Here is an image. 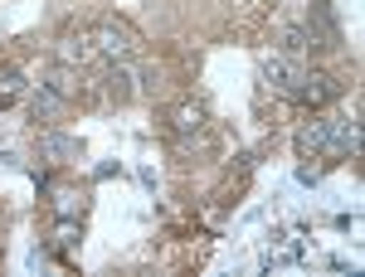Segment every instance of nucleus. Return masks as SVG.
<instances>
[{"label": "nucleus", "instance_id": "8", "mask_svg": "<svg viewBox=\"0 0 365 277\" xmlns=\"http://www.w3.org/2000/svg\"><path fill=\"white\" fill-rule=\"evenodd\" d=\"M78 244H83V219H54L49 239H44V249L54 253V258H63V263H73Z\"/></svg>", "mask_w": 365, "mask_h": 277}, {"label": "nucleus", "instance_id": "2", "mask_svg": "<svg viewBox=\"0 0 365 277\" xmlns=\"http://www.w3.org/2000/svg\"><path fill=\"white\" fill-rule=\"evenodd\" d=\"M263 88L273 93V98H282V103H292V93H297V83H302V73H307V63L297 54H263Z\"/></svg>", "mask_w": 365, "mask_h": 277}, {"label": "nucleus", "instance_id": "3", "mask_svg": "<svg viewBox=\"0 0 365 277\" xmlns=\"http://www.w3.org/2000/svg\"><path fill=\"white\" fill-rule=\"evenodd\" d=\"M302 29H307L312 49H341V15L331 0H312L302 15Z\"/></svg>", "mask_w": 365, "mask_h": 277}, {"label": "nucleus", "instance_id": "10", "mask_svg": "<svg viewBox=\"0 0 365 277\" xmlns=\"http://www.w3.org/2000/svg\"><path fill=\"white\" fill-rule=\"evenodd\" d=\"M63 112H68V98H58L49 83H34V88H29V117H34V122L54 127Z\"/></svg>", "mask_w": 365, "mask_h": 277}, {"label": "nucleus", "instance_id": "13", "mask_svg": "<svg viewBox=\"0 0 365 277\" xmlns=\"http://www.w3.org/2000/svg\"><path fill=\"white\" fill-rule=\"evenodd\" d=\"M29 93V83H25V73L10 63V68H0V108H15L20 98Z\"/></svg>", "mask_w": 365, "mask_h": 277}, {"label": "nucleus", "instance_id": "4", "mask_svg": "<svg viewBox=\"0 0 365 277\" xmlns=\"http://www.w3.org/2000/svg\"><path fill=\"white\" fill-rule=\"evenodd\" d=\"M341 93H346V83H341L336 73L307 68L302 83H297V93H292V103H297V108H327V103H336Z\"/></svg>", "mask_w": 365, "mask_h": 277}, {"label": "nucleus", "instance_id": "14", "mask_svg": "<svg viewBox=\"0 0 365 277\" xmlns=\"http://www.w3.org/2000/svg\"><path fill=\"white\" fill-rule=\"evenodd\" d=\"M307 49H312V44H307V29H302V25H282L278 29V54H297V58H302Z\"/></svg>", "mask_w": 365, "mask_h": 277}, {"label": "nucleus", "instance_id": "1", "mask_svg": "<svg viewBox=\"0 0 365 277\" xmlns=\"http://www.w3.org/2000/svg\"><path fill=\"white\" fill-rule=\"evenodd\" d=\"M88 39L98 44V54H103V63H132V58L141 54V34L127 20H117V15H108V20H98V25L88 29Z\"/></svg>", "mask_w": 365, "mask_h": 277}, {"label": "nucleus", "instance_id": "11", "mask_svg": "<svg viewBox=\"0 0 365 277\" xmlns=\"http://www.w3.org/2000/svg\"><path fill=\"white\" fill-rule=\"evenodd\" d=\"M327 132H331V117H312V122H302V132H297V156H302V161H322Z\"/></svg>", "mask_w": 365, "mask_h": 277}, {"label": "nucleus", "instance_id": "15", "mask_svg": "<svg viewBox=\"0 0 365 277\" xmlns=\"http://www.w3.org/2000/svg\"><path fill=\"white\" fill-rule=\"evenodd\" d=\"M322 170H327V161H322V166H297V180H302V185H317Z\"/></svg>", "mask_w": 365, "mask_h": 277}, {"label": "nucleus", "instance_id": "12", "mask_svg": "<svg viewBox=\"0 0 365 277\" xmlns=\"http://www.w3.org/2000/svg\"><path fill=\"white\" fill-rule=\"evenodd\" d=\"M132 83H137V73H132V68H127V63H108V73H103V98H108V103H127V98H132Z\"/></svg>", "mask_w": 365, "mask_h": 277}, {"label": "nucleus", "instance_id": "5", "mask_svg": "<svg viewBox=\"0 0 365 277\" xmlns=\"http://www.w3.org/2000/svg\"><path fill=\"white\" fill-rule=\"evenodd\" d=\"M39 156H44L49 166H68V161H78V156H83V141L68 137V132L44 127V132H39Z\"/></svg>", "mask_w": 365, "mask_h": 277}, {"label": "nucleus", "instance_id": "6", "mask_svg": "<svg viewBox=\"0 0 365 277\" xmlns=\"http://www.w3.org/2000/svg\"><path fill=\"white\" fill-rule=\"evenodd\" d=\"M166 127H170V137H200V132H205V103H195V98L170 103L166 108Z\"/></svg>", "mask_w": 365, "mask_h": 277}, {"label": "nucleus", "instance_id": "9", "mask_svg": "<svg viewBox=\"0 0 365 277\" xmlns=\"http://www.w3.org/2000/svg\"><path fill=\"white\" fill-rule=\"evenodd\" d=\"M98 44L88 39V29L83 34H63L58 39V49H54V63H68V68H88V63H98Z\"/></svg>", "mask_w": 365, "mask_h": 277}, {"label": "nucleus", "instance_id": "7", "mask_svg": "<svg viewBox=\"0 0 365 277\" xmlns=\"http://www.w3.org/2000/svg\"><path fill=\"white\" fill-rule=\"evenodd\" d=\"M44 194H49V209H54V219H83L88 194L78 190V185H58V180H49V185H44Z\"/></svg>", "mask_w": 365, "mask_h": 277}]
</instances>
